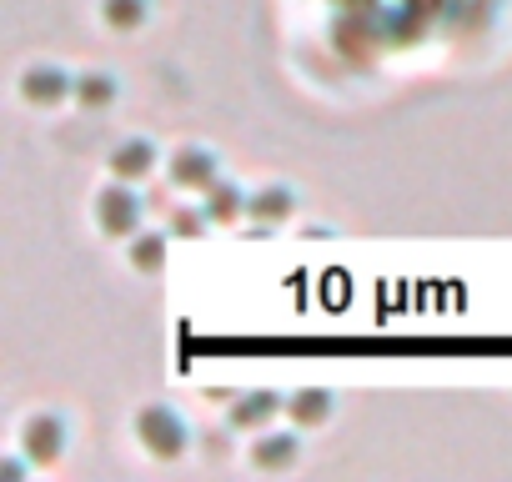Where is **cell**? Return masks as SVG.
I'll return each mask as SVG.
<instances>
[{
	"label": "cell",
	"mask_w": 512,
	"mask_h": 482,
	"mask_svg": "<svg viewBox=\"0 0 512 482\" xmlns=\"http://www.w3.org/2000/svg\"><path fill=\"white\" fill-rule=\"evenodd\" d=\"M61 442H66L61 417L41 412V417H31V422H26V452H31L36 462H56V457H61Z\"/></svg>",
	"instance_id": "cell-5"
},
{
	"label": "cell",
	"mask_w": 512,
	"mask_h": 482,
	"mask_svg": "<svg viewBox=\"0 0 512 482\" xmlns=\"http://www.w3.org/2000/svg\"><path fill=\"white\" fill-rule=\"evenodd\" d=\"M21 91H26V101H36V106H56V101L76 96V81H71L61 66H31Z\"/></svg>",
	"instance_id": "cell-4"
},
{
	"label": "cell",
	"mask_w": 512,
	"mask_h": 482,
	"mask_svg": "<svg viewBox=\"0 0 512 482\" xmlns=\"http://www.w3.org/2000/svg\"><path fill=\"white\" fill-rule=\"evenodd\" d=\"M136 437L146 442V452H156V457H176L181 447H186V422L171 412V407H146L141 417H136Z\"/></svg>",
	"instance_id": "cell-1"
},
{
	"label": "cell",
	"mask_w": 512,
	"mask_h": 482,
	"mask_svg": "<svg viewBox=\"0 0 512 482\" xmlns=\"http://www.w3.org/2000/svg\"><path fill=\"white\" fill-rule=\"evenodd\" d=\"M151 11V0H106V26L116 31H136Z\"/></svg>",
	"instance_id": "cell-11"
},
{
	"label": "cell",
	"mask_w": 512,
	"mask_h": 482,
	"mask_svg": "<svg viewBox=\"0 0 512 482\" xmlns=\"http://www.w3.org/2000/svg\"><path fill=\"white\" fill-rule=\"evenodd\" d=\"M256 221H277V216H287L292 211V191H282V186H267V191H256L251 196V206H246Z\"/></svg>",
	"instance_id": "cell-10"
},
{
	"label": "cell",
	"mask_w": 512,
	"mask_h": 482,
	"mask_svg": "<svg viewBox=\"0 0 512 482\" xmlns=\"http://www.w3.org/2000/svg\"><path fill=\"white\" fill-rule=\"evenodd\" d=\"M287 412H292L302 427H312V422H322V417L332 412V397H327V392H297V397L287 402Z\"/></svg>",
	"instance_id": "cell-12"
},
{
	"label": "cell",
	"mask_w": 512,
	"mask_h": 482,
	"mask_svg": "<svg viewBox=\"0 0 512 482\" xmlns=\"http://www.w3.org/2000/svg\"><path fill=\"white\" fill-rule=\"evenodd\" d=\"M151 161H156V146H151V141H126V146H116L111 171H116V176H126V181H136V176H146V171H151Z\"/></svg>",
	"instance_id": "cell-7"
},
{
	"label": "cell",
	"mask_w": 512,
	"mask_h": 482,
	"mask_svg": "<svg viewBox=\"0 0 512 482\" xmlns=\"http://www.w3.org/2000/svg\"><path fill=\"white\" fill-rule=\"evenodd\" d=\"M292 457H297V437L292 432H267L262 442L251 447V462L256 467H287Z\"/></svg>",
	"instance_id": "cell-8"
},
{
	"label": "cell",
	"mask_w": 512,
	"mask_h": 482,
	"mask_svg": "<svg viewBox=\"0 0 512 482\" xmlns=\"http://www.w3.org/2000/svg\"><path fill=\"white\" fill-rule=\"evenodd\" d=\"M282 412V397L277 392H251V397H241L236 407H231V422L236 427H262L267 417H277Z\"/></svg>",
	"instance_id": "cell-6"
},
{
	"label": "cell",
	"mask_w": 512,
	"mask_h": 482,
	"mask_svg": "<svg viewBox=\"0 0 512 482\" xmlns=\"http://www.w3.org/2000/svg\"><path fill=\"white\" fill-rule=\"evenodd\" d=\"M76 101H81V106H111V101H116V81L101 76V71H96V76H81V81H76Z\"/></svg>",
	"instance_id": "cell-14"
},
{
	"label": "cell",
	"mask_w": 512,
	"mask_h": 482,
	"mask_svg": "<svg viewBox=\"0 0 512 482\" xmlns=\"http://www.w3.org/2000/svg\"><path fill=\"white\" fill-rule=\"evenodd\" d=\"M201 206H206V216H211V221H236V216H241L251 201H246L236 186L216 181V186H206V201H201Z\"/></svg>",
	"instance_id": "cell-9"
},
{
	"label": "cell",
	"mask_w": 512,
	"mask_h": 482,
	"mask_svg": "<svg viewBox=\"0 0 512 482\" xmlns=\"http://www.w3.org/2000/svg\"><path fill=\"white\" fill-rule=\"evenodd\" d=\"M131 262H136L141 272H156V267L166 262V236H156V231L136 236V241H131Z\"/></svg>",
	"instance_id": "cell-13"
},
{
	"label": "cell",
	"mask_w": 512,
	"mask_h": 482,
	"mask_svg": "<svg viewBox=\"0 0 512 482\" xmlns=\"http://www.w3.org/2000/svg\"><path fill=\"white\" fill-rule=\"evenodd\" d=\"M171 181L186 186V191H206V186H216V156L201 151V146L176 151V156H171Z\"/></svg>",
	"instance_id": "cell-3"
},
{
	"label": "cell",
	"mask_w": 512,
	"mask_h": 482,
	"mask_svg": "<svg viewBox=\"0 0 512 482\" xmlns=\"http://www.w3.org/2000/svg\"><path fill=\"white\" fill-rule=\"evenodd\" d=\"M96 221H101L106 236H131L141 226V196L126 191V186H106L96 196Z\"/></svg>",
	"instance_id": "cell-2"
}]
</instances>
